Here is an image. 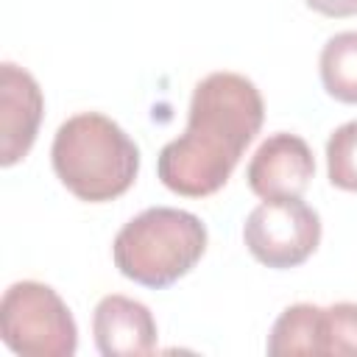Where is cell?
Wrapping results in <instances>:
<instances>
[{
    "mask_svg": "<svg viewBox=\"0 0 357 357\" xmlns=\"http://www.w3.org/2000/svg\"><path fill=\"white\" fill-rule=\"evenodd\" d=\"M95 346L103 357H142L156 349V321L153 312L128 296L109 293L98 301L92 312Z\"/></svg>",
    "mask_w": 357,
    "mask_h": 357,
    "instance_id": "cell-8",
    "label": "cell"
},
{
    "mask_svg": "<svg viewBox=\"0 0 357 357\" xmlns=\"http://www.w3.org/2000/svg\"><path fill=\"white\" fill-rule=\"evenodd\" d=\"M326 176L332 181V187L357 192V120H349L329 134Z\"/></svg>",
    "mask_w": 357,
    "mask_h": 357,
    "instance_id": "cell-11",
    "label": "cell"
},
{
    "mask_svg": "<svg viewBox=\"0 0 357 357\" xmlns=\"http://www.w3.org/2000/svg\"><path fill=\"white\" fill-rule=\"evenodd\" d=\"M262 120L265 103L251 78L229 70L209 73L192 89L184 134L159 151V181L184 198L215 195L259 134Z\"/></svg>",
    "mask_w": 357,
    "mask_h": 357,
    "instance_id": "cell-1",
    "label": "cell"
},
{
    "mask_svg": "<svg viewBox=\"0 0 357 357\" xmlns=\"http://www.w3.org/2000/svg\"><path fill=\"white\" fill-rule=\"evenodd\" d=\"M3 343L22 357H73L78 326L64 298L45 282H14L0 298Z\"/></svg>",
    "mask_w": 357,
    "mask_h": 357,
    "instance_id": "cell-4",
    "label": "cell"
},
{
    "mask_svg": "<svg viewBox=\"0 0 357 357\" xmlns=\"http://www.w3.org/2000/svg\"><path fill=\"white\" fill-rule=\"evenodd\" d=\"M45 114L36 78L14 61L0 64V165L11 167L28 156Z\"/></svg>",
    "mask_w": 357,
    "mask_h": 357,
    "instance_id": "cell-7",
    "label": "cell"
},
{
    "mask_svg": "<svg viewBox=\"0 0 357 357\" xmlns=\"http://www.w3.org/2000/svg\"><path fill=\"white\" fill-rule=\"evenodd\" d=\"M243 240L257 262L273 271H287L315 254L321 243V218L301 198L262 201L248 212Z\"/></svg>",
    "mask_w": 357,
    "mask_h": 357,
    "instance_id": "cell-5",
    "label": "cell"
},
{
    "mask_svg": "<svg viewBox=\"0 0 357 357\" xmlns=\"http://www.w3.org/2000/svg\"><path fill=\"white\" fill-rule=\"evenodd\" d=\"M206 251V226L198 215L176 206H151L131 218L112 243L114 268L151 290L187 276Z\"/></svg>",
    "mask_w": 357,
    "mask_h": 357,
    "instance_id": "cell-3",
    "label": "cell"
},
{
    "mask_svg": "<svg viewBox=\"0 0 357 357\" xmlns=\"http://www.w3.org/2000/svg\"><path fill=\"white\" fill-rule=\"evenodd\" d=\"M59 181L86 204H106L131 190L139 173V148L106 114L67 117L50 145Z\"/></svg>",
    "mask_w": 357,
    "mask_h": 357,
    "instance_id": "cell-2",
    "label": "cell"
},
{
    "mask_svg": "<svg viewBox=\"0 0 357 357\" xmlns=\"http://www.w3.org/2000/svg\"><path fill=\"white\" fill-rule=\"evenodd\" d=\"M318 70L329 98L357 106V31L335 33L321 50Z\"/></svg>",
    "mask_w": 357,
    "mask_h": 357,
    "instance_id": "cell-9",
    "label": "cell"
},
{
    "mask_svg": "<svg viewBox=\"0 0 357 357\" xmlns=\"http://www.w3.org/2000/svg\"><path fill=\"white\" fill-rule=\"evenodd\" d=\"M304 6L324 17H335V20L357 14V0H304Z\"/></svg>",
    "mask_w": 357,
    "mask_h": 357,
    "instance_id": "cell-12",
    "label": "cell"
},
{
    "mask_svg": "<svg viewBox=\"0 0 357 357\" xmlns=\"http://www.w3.org/2000/svg\"><path fill=\"white\" fill-rule=\"evenodd\" d=\"M315 176V159L310 145L298 134L276 131L251 156L245 178L254 195L262 201L301 198Z\"/></svg>",
    "mask_w": 357,
    "mask_h": 357,
    "instance_id": "cell-6",
    "label": "cell"
},
{
    "mask_svg": "<svg viewBox=\"0 0 357 357\" xmlns=\"http://www.w3.org/2000/svg\"><path fill=\"white\" fill-rule=\"evenodd\" d=\"M315 354H357V304L337 301L321 307L315 326Z\"/></svg>",
    "mask_w": 357,
    "mask_h": 357,
    "instance_id": "cell-10",
    "label": "cell"
}]
</instances>
